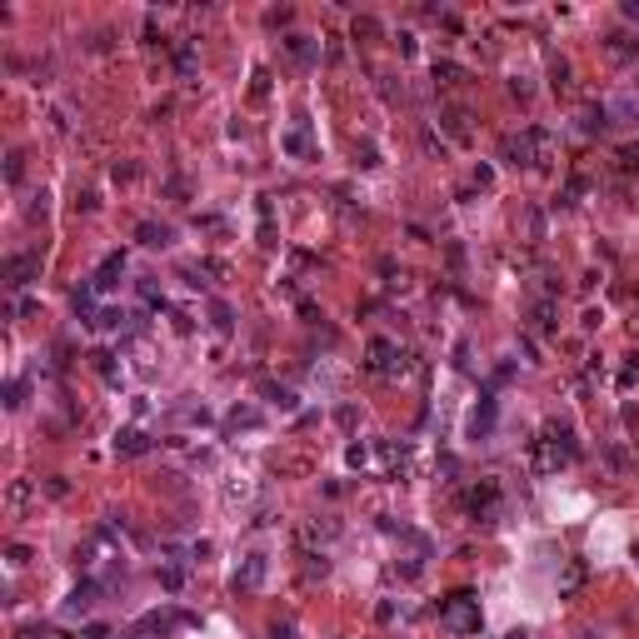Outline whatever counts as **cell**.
Segmentation results:
<instances>
[{
	"instance_id": "7c38bea8",
	"label": "cell",
	"mask_w": 639,
	"mask_h": 639,
	"mask_svg": "<svg viewBox=\"0 0 639 639\" xmlns=\"http://www.w3.org/2000/svg\"><path fill=\"white\" fill-rule=\"evenodd\" d=\"M225 425H230V430H255V425H260V410H250V404H245V410H230Z\"/></svg>"
},
{
	"instance_id": "8fae6325",
	"label": "cell",
	"mask_w": 639,
	"mask_h": 639,
	"mask_svg": "<svg viewBox=\"0 0 639 639\" xmlns=\"http://www.w3.org/2000/svg\"><path fill=\"white\" fill-rule=\"evenodd\" d=\"M140 240H145V245H155V250H160V245H170V225L145 220V225H140Z\"/></svg>"
},
{
	"instance_id": "30bf717a",
	"label": "cell",
	"mask_w": 639,
	"mask_h": 639,
	"mask_svg": "<svg viewBox=\"0 0 639 639\" xmlns=\"http://www.w3.org/2000/svg\"><path fill=\"white\" fill-rule=\"evenodd\" d=\"M90 604H95V585H80V590H75V595L66 600V619H75V614H85Z\"/></svg>"
},
{
	"instance_id": "ac0fdd59",
	"label": "cell",
	"mask_w": 639,
	"mask_h": 639,
	"mask_svg": "<svg viewBox=\"0 0 639 639\" xmlns=\"http://www.w3.org/2000/svg\"><path fill=\"white\" fill-rule=\"evenodd\" d=\"M619 160H624V165L634 170V165H639V145H624V150H619Z\"/></svg>"
},
{
	"instance_id": "d6986e66",
	"label": "cell",
	"mask_w": 639,
	"mask_h": 639,
	"mask_svg": "<svg viewBox=\"0 0 639 639\" xmlns=\"http://www.w3.org/2000/svg\"><path fill=\"white\" fill-rule=\"evenodd\" d=\"M85 639H110V629H105V624H90V629H85Z\"/></svg>"
},
{
	"instance_id": "ba28073f",
	"label": "cell",
	"mask_w": 639,
	"mask_h": 639,
	"mask_svg": "<svg viewBox=\"0 0 639 639\" xmlns=\"http://www.w3.org/2000/svg\"><path fill=\"white\" fill-rule=\"evenodd\" d=\"M115 449H120V454H145L150 440H145V430H120V435H115Z\"/></svg>"
},
{
	"instance_id": "9a60e30c",
	"label": "cell",
	"mask_w": 639,
	"mask_h": 639,
	"mask_svg": "<svg viewBox=\"0 0 639 639\" xmlns=\"http://www.w3.org/2000/svg\"><path fill=\"white\" fill-rule=\"evenodd\" d=\"M285 150H290V155H305V150H310V140H305V130H295V135H285Z\"/></svg>"
},
{
	"instance_id": "e0dca14e",
	"label": "cell",
	"mask_w": 639,
	"mask_h": 639,
	"mask_svg": "<svg viewBox=\"0 0 639 639\" xmlns=\"http://www.w3.org/2000/svg\"><path fill=\"white\" fill-rule=\"evenodd\" d=\"M20 395H25V385H20V380H11V385H6V404H11V410L20 404Z\"/></svg>"
},
{
	"instance_id": "3957f363",
	"label": "cell",
	"mask_w": 639,
	"mask_h": 639,
	"mask_svg": "<svg viewBox=\"0 0 639 639\" xmlns=\"http://www.w3.org/2000/svg\"><path fill=\"white\" fill-rule=\"evenodd\" d=\"M180 624H190V614H175V609H155V614H145L140 619V634H170V629H180Z\"/></svg>"
},
{
	"instance_id": "9c48e42d",
	"label": "cell",
	"mask_w": 639,
	"mask_h": 639,
	"mask_svg": "<svg viewBox=\"0 0 639 639\" xmlns=\"http://www.w3.org/2000/svg\"><path fill=\"white\" fill-rule=\"evenodd\" d=\"M260 579H265V554H250V559H245V569H240V579H235V585H240V590H255V585H260Z\"/></svg>"
},
{
	"instance_id": "8992f818",
	"label": "cell",
	"mask_w": 639,
	"mask_h": 639,
	"mask_svg": "<svg viewBox=\"0 0 639 639\" xmlns=\"http://www.w3.org/2000/svg\"><path fill=\"white\" fill-rule=\"evenodd\" d=\"M490 430H495V395H485V399H480V410L470 415V435H475V440L490 435Z\"/></svg>"
},
{
	"instance_id": "5b68a950",
	"label": "cell",
	"mask_w": 639,
	"mask_h": 639,
	"mask_svg": "<svg viewBox=\"0 0 639 639\" xmlns=\"http://www.w3.org/2000/svg\"><path fill=\"white\" fill-rule=\"evenodd\" d=\"M35 270H40V260H35V255H15V260L6 265V285L15 290V285H25V280H30Z\"/></svg>"
},
{
	"instance_id": "6da1fadb",
	"label": "cell",
	"mask_w": 639,
	"mask_h": 639,
	"mask_svg": "<svg viewBox=\"0 0 639 639\" xmlns=\"http://www.w3.org/2000/svg\"><path fill=\"white\" fill-rule=\"evenodd\" d=\"M440 619H445L454 634H475V629H480V600H475V595H449L445 609H440Z\"/></svg>"
},
{
	"instance_id": "5bb4252c",
	"label": "cell",
	"mask_w": 639,
	"mask_h": 639,
	"mask_svg": "<svg viewBox=\"0 0 639 639\" xmlns=\"http://www.w3.org/2000/svg\"><path fill=\"white\" fill-rule=\"evenodd\" d=\"M160 585H165V590H180V585H185V569H180V564H165V569H160Z\"/></svg>"
},
{
	"instance_id": "52a82bcc",
	"label": "cell",
	"mask_w": 639,
	"mask_h": 639,
	"mask_svg": "<svg viewBox=\"0 0 639 639\" xmlns=\"http://www.w3.org/2000/svg\"><path fill=\"white\" fill-rule=\"evenodd\" d=\"M395 360H399V350L390 340H370V370H395Z\"/></svg>"
},
{
	"instance_id": "44dd1931",
	"label": "cell",
	"mask_w": 639,
	"mask_h": 639,
	"mask_svg": "<svg viewBox=\"0 0 639 639\" xmlns=\"http://www.w3.org/2000/svg\"><path fill=\"white\" fill-rule=\"evenodd\" d=\"M585 639H595V634H585Z\"/></svg>"
},
{
	"instance_id": "277c9868",
	"label": "cell",
	"mask_w": 639,
	"mask_h": 639,
	"mask_svg": "<svg viewBox=\"0 0 639 639\" xmlns=\"http://www.w3.org/2000/svg\"><path fill=\"white\" fill-rule=\"evenodd\" d=\"M120 275H125V255H110V260L95 270L90 290H95V295H105V290H115V280H120Z\"/></svg>"
},
{
	"instance_id": "7a4b0ae2",
	"label": "cell",
	"mask_w": 639,
	"mask_h": 639,
	"mask_svg": "<svg viewBox=\"0 0 639 639\" xmlns=\"http://www.w3.org/2000/svg\"><path fill=\"white\" fill-rule=\"evenodd\" d=\"M545 150V130H525V135H509L504 140V160L509 165H535Z\"/></svg>"
},
{
	"instance_id": "2e32d148",
	"label": "cell",
	"mask_w": 639,
	"mask_h": 639,
	"mask_svg": "<svg viewBox=\"0 0 639 639\" xmlns=\"http://www.w3.org/2000/svg\"><path fill=\"white\" fill-rule=\"evenodd\" d=\"M210 315H215V330H230V305H220V300H215V305H210Z\"/></svg>"
},
{
	"instance_id": "ffe728a7",
	"label": "cell",
	"mask_w": 639,
	"mask_h": 639,
	"mask_svg": "<svg viewBox=\"0 0 639 639\" xmlns=\"http://www.w3.org/2000/svg\"><path fill=\"white\" fill-rule=\"evenodd\" d=\"M130 639H145V634H130Z\"/></svg>"
},
{
	"instance_id": "4fadbf2b",
	"label": "cell",
	"mask_w": 639,
	"mask_h": 639,
	"mask_svg": "<svg viewBox=\"0 0 639 639\" xmlns=\"http://www.w3.org/2000/svg\"><path fill=\"white\" fill-rule=\"evenodd\" d=\"M285 45H290V55H295V61H305V66H310V61H315V45H310V40H305V35H290V40H285Z\"/></svg>"
}]
</instances>
